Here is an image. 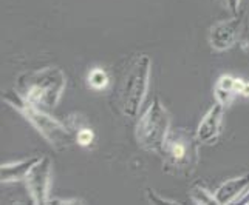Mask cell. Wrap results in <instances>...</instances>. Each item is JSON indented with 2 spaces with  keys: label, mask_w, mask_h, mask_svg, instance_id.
I'll return each instance as SVG.
<instances>
[{
  "label": "cell",
  "mask_w": 249,
  "mask_h": 205,
  "mask_svg": "<svg viewBox=\"0 0 249 205\" xmlns=\"http://www.w3.org/2000/svg\"><path fill=\"white\" fill-rule=\"evenodd\" d=\"M65 87L67 76L59 66H45L22 73L16 80V90L25 102L44 111L57 107Z\"/></svg>",
  "instance_id": "6da1fadb"
},
{
  "label": "cell",
  "mask_w": 249,
  "mask_h": 205,
  "mask_svg": "<svg viewBox=\"0 0 249 205\" xmlns=\"http://www.w3.org/2000/svg\"><path fill=\"white\" fill-rule=\"evenodd\" d=\"M152 71V59L147 54L135 56L128 63L116 90V105L123 116L136 119L147 96Z\"/></svg>",
  "instance_id": "7a4b0ae2"
},
{
  "label": "cell",
  "mask_w": 249,
  "mask_h": 205,
  "mask_svg": "<svg viewBox=\"0 0 249 205\" xmlns=\"http://www.w3.org/2000/svg\"><path fill=\"white\" fill-rule=\"evenodd\" d=\"M170 131L169 111L161 104L160 97H155L140 117L136 125V141L142 150L161 155Z\"/></svg>",
  "instance_id": "3957f363"
},
{
  "label": "cell",
  "mask_w": 249,
  "mask_h": 205,
  "mask_svg": "<svg viewBox=\"0 0 249 205\" xmlns=\"http://www.w3.org/2000/svg\"><path fill=\"white\" fill-rule=\"evenodd\" d=\"M17 113H20L27 119L42 138L56 150H67L71 147L73 142H76V134H73L71 131L73 128L65 125V122L57 121L56 117L50 116L48 111L33 107L28 102H23L22 107L17 110Z\"/></svg>",
  "instance_id": "277c9868"
},
{
  "label": "cell",
  "mask_w": 249,
  "mask_h": 205,
  "mask_svg": "<svg viewBox=\"0 0 249 205\" xmlns=\"http://www.w3.org/2000/svg\"><path fill=\"white\" fill-rule=\"evenodd\" d=\"M198 145L195 136H191L184 130L170 131L161 155L164 156L167 165L177 170L194 168L198 162Z\"/></svg>",
  "instance_id": "5b68a950"
},
{
  "label": "cell",
  "mask_w": 249,
  "mask_h": 205,
  "mask_svg": "<svg viewBox=\"0 0 249 205\" xmlns=\"http://www.w3.org/2000/svg\"><path fill=\"white\" fill-rule=\"evenodd\" d=\"M51 170H53V160H51L50 156H44L31 168V172L25 179L30 198L34 204L50 202Z\"/></svg>",
  "instance_id": "8992f818"
},
{
  "label": "cell",
  "mask_w": 249,
  "mask_h": 205,
  "mask_svg": "<svg viewBox=\"0 0 249 205\" xmlns=\"http://www.w3.org/2000/svg\"><path fill=\"white\" fill-rule=\"evenodd\" d=\"M245 28V17L243 16H234L231 19L220 20L215 25H212L209 31V44L215 51H226L232 48Z\"/></svg>",
  "instance_id": "52a82bcc"
},
{
  "label": "cell",
  "mask_w": 249,
  "mask_h": 205,
  "mask_svg": "<svg viewBox=\"0 0 249 205\" xmlns=\"http://www.w3.org/2000/svg\"><path fill=\"white\" fill-rule=\"evenodd\" d=\"M223 117H225V107L217 102L215 105H212L208 110V113L201 117L198 126H196L195 131L196 141L203 145H211L213 142H217L221 133Z\"/></svg>",
  "instance_id": "ba28073f"
},
{
  "label": "cell",
  "mask_w": 249,
  "mask_h": 205,
  "mask_svg": "<svg viewBox=\"0 0 249 205\" xmlns=\"http://www.w3.org/2000/svg\"><path fill=\"white\" fill-rule=\"evenodd\" d=\"M248 190H249V173L223 182L213 191V194H215L218 205H229V204L242 202Z\"/></svg>",
  "instance_id": "9c48e42d"
},
{
  "label": "cell",
  "mask_w": 249,
  "mask_h": 205,
  "mask_svg": "<svg viewBox=\"0 0 249 205\" xmlns=\"http://www.w3.org/2000/svg\"><path fill=\"white\" fill-rule=\"evenodd\" d=\"M40 156H31L27 159L10 162V164H2L0 168V181L2 184H11V182H19L25 181L31 172V168L39 162Z\"/></svg>",
  "instance_id": "30bf717a"
},
{
  "label": "cell",
  "mask_w": 249,
  "mask_h": 205,
  "mask_svg": "<svg viewBox=\"0 0 249 205\" xmlns=\"http://www.w3.org/2000/svg\"><path fill=\"white\" fill-rule=\"evenodd\" d=\"M235 79L234 76L231 74H223L218 78L215 88H213V95H215V99L218 104H221L223 107H228L231 102H232L235 93Z\"/></svg>",
  "instance_id": "8fae6325"
},
{
  "label": "cell",
  "mask_w": 249,
  "mask_h": 205,
  "mask_svg": "<svg viewBox=\"0 0 249 205\" xmlns=\"http://www.w3.org/2000/svg\"><path fill=\"white\" fill-rule=\"evenodd\" d=\"M89 87L96 90V91H101L104 90L107 85H108V74L106 70H102V68H93V70L89 73Z\"/></svg>",
  "instance_id": "7c38bea8"
},
{
  "label": "cell",
  "mask_w": 249,
  "mask_h": 205,
  "mask_svg": "<svg viewBox=\"0 0 249 205\" xmlns=\"http://www.w3.org/2000/svg\"><path fill=\"white\" fill-rule=\"evenodd\" d=\"M191 199L194 204H201V205H208V204H218L215 194L211 193L208 189H204L201 185H195L191 190Z\"/></svg>",
  "instance_id": "4fadbf2b"
},
{
  "label": "cell",
  "mask_w": 249,
  "mask_h": 205,
  "mask_svg": "<svg viewBox=\"0 0 249 205\" xmlns=\"http://www.w3.org/2000/svg\"><path fill=\"white\" fill-rule=\"evenodd\" d=\"M93 141H94V133L90 128L82 126L76 131V143L81 145V147H90Z\"/></svg>",
  "instance_id": "5bb4252c"
},
{
  "label": "cell",
  "mask_w": 249,
  "mask_h": 205,
  "mask_svg": "<svg viewBox=\"0 0 249 205\" xmlns=\"http://www.w3.org/2000/svg\"><path fill=\"white\" fill-rule=\"evenodd\" d=\"M145 194H147V199L152 204H179L177 201H172V199L164 198V196L158 194L157 191H153V190H147V193H145Z\"/></svg>",
  "instance_id": "9a60e30c"
},
{
  "label": "cell",
  "mask_w": 249,
  "mask_h": 205,
  "mask_svg": "<svg viewBox=\"0 0 249 205\" xmlns=\"http://www.w3.org/2000/svg\"><path fill=\"white\" fill-rule=\"evenodd\" d=\"M225 2L229 8V11L234 16L240 14V3H242V0H225Z\"/></svg>",
  "instance_id": "2e32d148"
},
{
  "label": "cell",
  "mask_w": 249,
  "mask_h": 205,
  "mask_svg": "<svg viewBox=\"0 0 249 205\" xmlns=\"http://www.w3.org/2000/svg\"><path fill=\"white\" fill-rule=\"evenodd\" d=\"M50 202H56V204H79V199H54Z\"/></svg>",
  "instance_id": "e0dca14e"
},
{
  "label": "cell",
  "mask_w": 249,
  "mask_h": 205,
  "mask_svg": "<svg viewBox=\"0 0 249 205\" xmlns=\"http://www.w3.org/2000/svg\"><path fill=\"white\" fill-rule=\"evenodd\" d=\"M240 95H242L243 97H249V82L245 80L243 88H242V91H240Z\"/></svg>",
  "instance_id": "ac0fdd59"
},
{
  "label": "cell",
  "mask_w": 249,
  "mask_h": 205,
  "mask_svg": "<svg viewBox=\"0 0 249 205\" xmlns=\"http://www.w3.org/2000/svg\"><path fill=\"white\" fill-rule=\"evenodd\" d=\"M240 204H243V205H249V190H248V193L245 194V198L242 199V202Z\"/></svg>",
  "instance_id": "d6986e66"
},
{
  "label": "cell",
  "mask_w": 249,
  "mask_h": 205,
  "mask_svg": "<svg viewBox=\"0 0 249 205\" xmlns=\"http://www.w3.org/2000/svg\"><path fill=\"white\" fill-rule=\"evenodd\" d=\"M240 45H242V48H243L245 51H249V42H242Z\"/></svg>",
  "instance_id": "ffe728a7"
}]
</instances>
